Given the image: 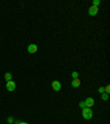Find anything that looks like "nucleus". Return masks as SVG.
Here are the masks:
<instances>
[{"label":"nucleus","mask_w":110,"mask_h":124,"mask_svg":"<svg viewBox=\"0 0 110 124\" xmlns=\"http://www.w3.org/2000/svg\"><path fill=\"white\" fill-rule=\"evenodd\" d=\"M98 92H99V93H101V94H103V93L105 92V90H104V88H103V86H101V88H99V89H98Z\"/></svg>","instance_id":"obj_14"},{"label":"nucleus","mask_w":110,"mask_h":124,"mask_svg":"<svg viewBox=\"0 0 110 124\" xmlns=\"http://www.w3.org/2000/svg\"><path fill=\"white\" fill-rule=\"evenodd\" d=\"M8 122H9V123H10V124H12L13 119H12V117H9V119H8Z\"/></svg>","instance_id":"obj_15"},{"label":"nucleus","mask_w":110,"mask_h":124,"mask_svg":"<svg viewBox=\"0 0 110 124\" xmlns=\"http://www.w3.org/2000/svg\"><path fill=\"white\" fill-rule=\"evenodd\" d=\"M104 90H105V92L108 94V93L110 92V86H109V85H107V86H105V88H104Z\"/></svg>","instance_id":"obj_12"},{"label":"nucleus","mask_w":110,"mask_h":124,"mask_svg":"<svg viewBox=\"0 0 110 124\" xmlns=\"http://www.w3.org/2000/svg\"><path fill=\"white\" fill-rule=\"evenodd\" d=\"M52 88H53L54 91L58 92V91L62 89V85H61V83H59V81H56V80L53 81V82H52Z\"/></svg>","instance_id":"obj_3"},{"label":"nucleus","mask_w":110,"mask_h":124,"mask_svg":"<svg viewBox=\"0 0 110 124\" xmlns=\"http://www.w3.org/2000/svg\"><path fill=\"white\" fill-rule=\"evenodd\" d=\"M85 104H86V106H88V108H91V106H94V104H95V100L92 98H87L86 101H85Z\"/></svg>","instance_id":"obj_6"},{"label":"nucleus","mask_w":110,"mask_h":124,"mask_svg":"<svg viewBox=\"0 0 110 124\" xmlns=\"http://www.w3.org/2000/svg\"><path fill=\"white\" fill-rule=\"evenodd\" d=\"M100 5V0H94L92 1V6H95V7H98Z\"/></svg>","instance_id":"obj_10"},{"label":"nucleus","mask_w":110,"mask_h":124,"mask_svg":"<svg viewBox=\"0 0 110 124\" xmlns=\"http://www.w3.org/2000/svg\"><path fill=\"white\" fill-rule=\"evenodd\" d=\"M79 106L82 108H86V104H85V101H83V102H79Z\"/></svg>","instance_id":"obj_13"},{"label":"nucleus","mask_w":110,"mask_h":124,"mask_svg":"<svg viewBox=\"0 0 110 124\" xmlns=\"http://www.w3.org/2000/svg\"><path fill=\"white\" fill-rule=\"evenodd\" d=\"M5 79L7 80V82H8V81H10V80H12V74H11V73H6V74H5Z\"/></svg>","instance_id":"obj_8"},{"label":"nucleus","mask_w":110,"mask_h":124,"mask_svg":"<svg viewBox=\"0 0 110 124\" xmlns=\"http://www.w3.org/2000/svg\"><path fill=\"white\" fill-rule=\"evenodd\" d=\"M18 124H29V123H26V122H20V123H18Z\"/></svg>","instance_id":"obj_16"},{"label":"nucleus","mask_w":110,"mask_h":124,"mask_svg":"<svg viewBox=\"0 0 110 124\" xmlns=\"http://www.w3.org/2000/svg\"><path fill=\"white\" fill-rule=\"evenodd\" d=\"M36 51H38V46H36V44L32 43L28 46V52L29 53H35Z\"/></svg>","instance_id":"obj_5"},{"label":"nucleus","mask_w":110,"mask_h":124,"mask_svg":"<svg viewBox=\"0 0 110 124\" xmlns=\"http://www.w3.org/2000/svg\"><path fill=\"white\" fill-rule=\"evenodd\" d=\"M88 13L90 16H96L98 13V7H95V6H91V7L88 8Z\"/></svg>","instance_id":"obj_4"},{"label":"nucleus","mask_w":110,"mask_h":124,"mask_svg":"<svg viewBox=\"0 0 110 124\" xmlns=\"http://www.w3.org/2000/svg\"><path fill=\"white\" fill-rule=\"evenodd\" d=\"M7 90L10 91V92H12V91L15 90V82L14 81H12V80L8 81L7 82Z\"/></svg>","instance_id":"obj_2"},{"label":"nucleus","mask_w":110,"mask_h":124,"mask_svg":"<svg viewBox=\"0 0 110 124\" xmlns=\"http://www.w3.org/2000/svg\"><path fill=\"white\" fill-rule=\"evenodd\" d=\"M72 78L73 79H77V78H78V72H77V71H74V72L72 73Z\"/></svg>","instance_id":"obj_11"},{"label":"nucleus","mask_w":110,"mask_h":124,"mask_svg":"<svg viewBox=\"0 0 110 124\" xmlns=\"http://www.w3.org/2000/svg\"><path fill=\"white\" fill-rule=\"evenodd\" d=\"M92 115H94V113H92V111H91V108H83V117H84L85 120H90L92 117Z\"/></svg>","instance_id":"obj_1"},{"label":"nucleus","mask_w":110,"mask_h":124,"mask_svg":"<svg viewBox=\"0 0 110 124\" xmlns=\"http://www.w3.org/2000/svg\"><path fill=\"white\" fill-rule=\"evenodd\" d=\"M79 85H80V80L78 79V78H77V79H73V81H72V86L73 88L77 89Z\"/></svg>","instance_id":"obj_7"},{"label":"nucleus","mask_w":110,"mask_h":124,"mask_svg":"<svg viewBox=\"0 0 110 124\" xmlns=\"http://www.w3.org/2000/svg\"><path fill=\"white\" fill-rule=\"evenodd\" d=\"M101 99H103L104 101H107L108 99H109V94H107V93H103V94H101Z\"/></svg>","instance_id":"obj_9"}]
</instances>
